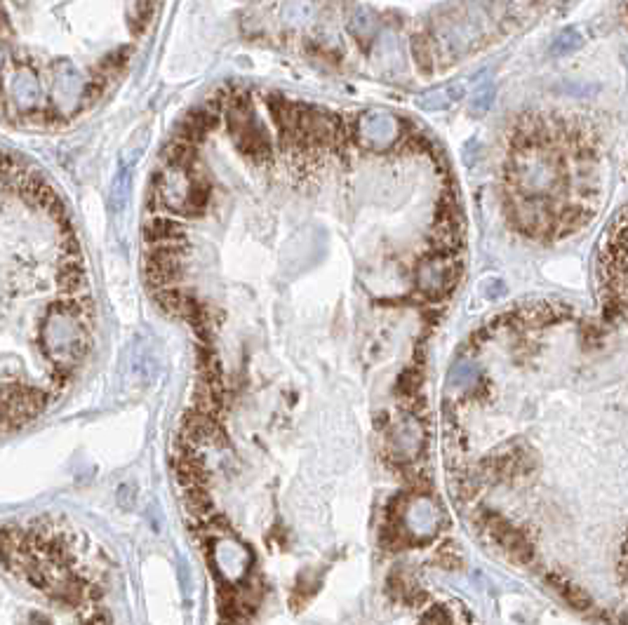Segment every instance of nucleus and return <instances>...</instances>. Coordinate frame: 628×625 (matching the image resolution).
Here are the masks:
<instances>
[{
    "label": "nucleus",
    "mask_w": 628,
    "mask_h": 625,
    "mask_svg": "<svg viewBox=\"0 0 628 625\" xmlns=\"http://www.w3.org/2000/svg\"><path fill=\"white\" fill-rule=\"evenodd\" d=\"M602 186V146L586 117L529 111L508 130L501 195L515 231L544 242L567 238L598 214Z\"/></svg>",
    "instance_id": "1"
},
{
    "label": "nucleus",
    "mask_w": 628,
    "mask_h": 625,
    "mask_svg": "<svg viewBox=\"0 0 628 625\" xmlns=\"http://www.w3.org/2000/svg\"><path fill=\"white\" fill-rule=\"evenodd\" d=\"M0 625H111L101 571L71 529L0 524Z\"/></svg>",
    "instance_id": "2"
},
{
    "label": "nucleus",
    "mask_w": 628,
    "mask_h": 625,
    "mask_svg": "<svg viewBox=\"0 0 628 625\" xmlns=\"http://www.w3.org/2000/svg\"><path fill=\"white\" fill-rule=\"evenodd\" d=\"M598 280L607 311L628 325V210L605 235L598 256Z\"/></svg>",
    "instance_id": "3"
},
{
    "label": "nucleus",
    "mask_w": 628,
    "mask_h": 625,
    "mask_svg": "<svg viewBox=\"0 0 628 625\" xmlns=\"http://www.w3.org/2000/svg\"><path fill=\"white\" fill-rule=\"evenodd\" d=\"M191 254L189 242L144 249V277L153 292L176 287L184 275V263Z\"/></svg>",
    "instance_id": "4"
},
{
    "label": "nucleus",
    "mask_w": 628,
    "mask_h": 625,
    "mask_svg": "<svg viewBox=\"0 0 628 625\" xmlns=\"http://www.w3.org/2000/svg\"><path fill=\"white\" fill-rule=\"evenodd\" d=\"M358 132L369 151H386L400 137V120L388 111H372L360 117Z\"/></svg>",
    "instance_id": "5"
},
{
    "label": "nucleus",
    "mask_w": 628,
    "mask_h": 625,
    "mask_svg": "<svg viewBox=\"0 0 628 625\" xmlns=\"http://www.w3.org/2000/svg\"><path fill=\"white\" fill-rule=\"evenodd\" d=\"M487 532H490L492 539L497 541V546L504 550V553L511 555L515 562H520V564L532 562V557H534V548H532V543L525 539V536L513 524H508L504 517H499V515H490V517H487Z\"/></svg>",
    "instance_id": "6"
},
{
    "label": "nucleus",
    "mask_w": 628,
    "mask_h": 625,
    "mask_svg": "<svg viewBox=\"0 0 628 625\" xmlns=\"http://www.w3.org/2000/svg\"><path fill=\"white\" fill-rule=\"evenodd\" d=\"M456 280V266L452 261H426L419 268V289L426 297H442Z\"/></svg>",
    "instance_id": "7"
},
{
    "label": "nucleus",
    "mask_w": 628,
    "mask_h": 625,
    "mask_svg": "<svg viewBox=\"0 0 628 625\" xmlns=\"http://www.w3.org/2000/svg\"><path fill=\"white\" fill-rule=\"evenodd\" d=\"M144 240H146V247H162V245L189 242L184 226L179 222H172V219H165V217L151 219V222L144 226Z\"/></svg>",
    "instance_id": "8"
},
{
    "label": "nucleus",
    "mask_w": 628,
    "mask_h": 625,
    "mask_svg": "<svg viewBox=\"0 0 628 625\" xmlns=\"http://www.w3.org/2000/svg\"><path fill=\"white\" fill-rule=\"evenodd\" d=\"M464 83H449V85H442V87H435V90L426 92L424 97L419 99V106L424 108V111H447V108H452L456 101H459L464 97Z\"/></svg>",
    "instance_id": "9"
},
{
    "label": "nucleus",
    "mask_w": 628,
    "mask_h": 625,
    "mask_svg": "<svg viewBox=\"0 0 628 625\" xmlns=\"http://www.w3.org/2000/svg\"><path fill=\"white\" fill-rule=\"evenodd\" d=\"M549 583L553 585V590L567 602V604L576 609V612H588V609H593V600H590L579 585L570 583L565 576H560V573H549Z\"/></svg>",
    "instance_id": "10"
},
{
    "label": "nucleus",
    "mask_w": 628,
    "mask_h": 625,
    "mask_svg": "<svg viewBox=\"0 0 628 625\" xmlns=\"http://www.w3.org/2000/svg\"><path fill=\"white\" fill-rule=\"evenodd\" d=\"M162 160H165L167 170L186 172L196 163V146L179 142V139H172V142L165 146V151H162Z\"/></svg>",
    "instance_id": "11"
},
{
    "label": "nucleus",
    "mask_w": 628,
    "mask_h": 625,
    "mask_svg": "<svg viewBox=\"0 0 628 625\" xmlns=\"http://www.w3.org/2000/svg\"><path fill=\"white\" fill-rule=\"evenodd\" d=\"M473 381H476V369H473V365L466 362V360L456 362L452 367V372H449V388H454V391H459V393H464L469 386H473Z\"/></svg>",
    "instance_id": "12"
},
{
    "label": "nucleus",
    "mask_w": 628,
    "mask_h": 625,
    "mask_svg": "<svg viewBox=\"0 0 628 625\" xmlns=\"http://www.w3.org/2000/svg\"><path fill=\"white\" fill-rule=\"evenodd\" d=\"M492 99H494V90H492V85L485 80V83L476 90V97H473V104H471V106H473V111L485 113L487 108H490Z\"/></svg>",
    "instance_id": "13"
},
{
    "label": "nucleus",
    "mask_w": 628,
    "mask_h": 625,
    "mask_svg": "<svg viewBox=\"0 0 628 625\" xmlns=\"http://www.w3.org/2000/svg\"><path fill=\"white\" fill-rule=\"evenodd\" d=\"M581 42H583V38H579V33H576V31H567V33L560 35V38H556V42H553V52L567 55V52H572V50L579 47Z\"/></svg>",
    "instance_id": "14"
},
{
    "label": "nucleus",
    "mask_w": 628,
    "mask_h": 625,
    "mask_svg": "<svg viewBox=\"0 0 628 625\" xmlns=\"http://www.w3.org/2000/svg\"><path fill=\"white\" fill-rule=\"evenodd\" d=\"M424 625H454V621H452V614H449L445 607H433L431 612L426 614Z\"/></svg>",
    "instance_id": "15"
}]
</instances>
